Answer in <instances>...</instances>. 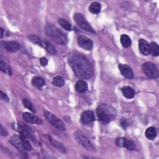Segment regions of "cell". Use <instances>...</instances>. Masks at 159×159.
Wrapping results in <instances>:
<instances>
[{
    "instance_id": "cell-1",
    "label": "cell",
    "mask_w": 159,
    "mask_h": 159,
    "mask_svg": "<svg viewBox=\"0 0 159 159\" xmlns=\"http://www.w3.org/2000/svg\"><path fill=\"white\" fill-rule=\"evenodd\" d=\"M68 63L75 75L80 79H89L93 74V67L89 60L81 54H72Z\"/></svg>"
},
{
    "instance_id": "cell-2",
    "label": "cell",
    "mask_w": 159,
    "mask_h": 159,
    "mask_svg": "<svg viewBox=\"0 0 159 159\" xmlns=\"http://www.w3.org/2000/svg\"><path fill=\"white\" fill-rule=\"evenodd\" d=\"M98 119L104 123H109L116 117V110L107 104H101L96 109Z\"/></svg>"
},
{
    "instance_id": "cell-3",
    "label": "cell",
    "mask_w": 159,
    "mask_h": 159,
    "mask_svg": "<svg viewBox=\"0 0 159 159\" xmlns=\"http://www.w3.org/2000/svg\"><path fill=\"white\" fill-rule=\"evenodd\" d=\"M45 32L56 43L62 45H65L67 43L68 39L66 35L53 25L48 24L45 27Z\"/></svg>"
},
{
    "instance_id": "cell-4",
    "label": "cell",
    "mask_w": 159,
    "mask_h": 159,
    "mask_svg": "<svg viewBox=\"0 0 159 159\" xmlns=\"http://www.w3.org/2000/svg\"><path fill=\"white\" fill-rule=\"evenodd\" d=\"M74 137L77 142L86 150L91 152L95 151V147L93 146L89 138L82 132L79 130L76 131L74 133Z\"/></svg>"
},
{
    "instance_id": "cell-5",
    "label": "cell",
    "mask_w": 159,
    "mask_h": 159,
    "mask_svg": "<svg viewBox=\"0 0 159 159\" xmlns=\"http://www.w3.org/2000/svg\"><path fill=\"white\" fill-rule=\"evenodd\" d=\"M142 69L145 75L150 78L155 79L158 77L159 73L157 66L149 61L144 63L142 66Z\"/></svg>"
},
{
    "instance_id": "cell-6",
    "label": "cell",
    "mask_w": 159,
    "mask_h": 159,
    "mask_svg": "<svg viewBox=\"0 0 159 159\" xmlns=\"http://www.w3.org/2000/svg\"><path fill=\"white\" fill-rule=\"evenodd\" d=\"M44 116L47 119V120L55 127H56L57 129L63 131L66 130V127L65 124L61 120H60L59 118H58L57 116H55L52 113L47 111H44Z\"/></svg>"
},
{
    "instance_id": "cell-7",
    "label": "cell",
    "mask_w": 159,
    "mask_h": 159,
    "mask_svg": "<svg viewBox=\"0 0 159 159\" xmlns=\"http://www.w3.org/2000/svg\"><path fill=\"white\" fill-rule=\"evenodd\" d=\"M73 19L76 23L83 29L85 30L86 31L89 32L92 34H96L95 30L93 29V28L90 25V24L88 23V22L86 20L84 17L80 13L76 12L74 14Z\"/></svg>"
},
{
    "instance_id": "cell-8",
    "label": "cell",
    "mask_w": 159,
    "mask_h": 159,
    "mask_svg": "<svg viewBox=\"0 0 159 159\" xmlns=\"http://www.w3.org/2000/svg\"><path fill=\"white\" fill-rule=\"evenodd\" d=\"M78 42L79 45L83 48L90 50L93 48V41L88 37L84 35H80L78 38Z\"/></svg>"
},
{
    "instance_id": "cell-9",
    "label": "cell",
    "mask_w": 159,
    "mask_h": 159,
    "mask_svg": "<svg viewBox=\"0 0 159 159\" xmlns=\"http://www.w3.org/2000/svg\"><path fill=\"white\" fill-rule=\"evenodd\" d=\"M1 45L9 52H16L20 48V45L16 41H5L1 42Z\"/></svg>"
},
{
    "instance_id": "cell-10",
    "label": "cell",
    "mask_w": 159,
    "mask_h": 159,
    "mask_svg": "<svg viewBox=\"0 0 159 159\" xmlns=\"http://www.w3.org/2000/svg\"><path fill=\"white\" fill-rule=\"evenodd\" d=\"M118 68L123 76L128 79H132L134 78V73L132 68L125 64L119 63Z\"/></svg>"
},
{
    "instance_id": "cell-11",
    "label": "cell",
    "mask_w": 159,
    "mask_h": 159,
    "mask_svg": "<svg viewBox=\"0 0 159 159\" xmlns=\"http://www.w3.org/2000/svg\"><path fill=\"white\" fill-rule=\"evenodd\" d=\"M22 117L23 119L27 122L29 123H32V124H36L39 125H41L43 122L41 119L36 116L35 115L29 112H25L22 114Z\"/></svg>"
},
{
    "instance_id": "cell-12",
    "label": "cell",
    "mask_w": 159,
    "mask_h": 159,
    "mask_svg": "<svg viewBox=\"0 0 159 159\" xmlns=\"http://www.w3.org/2000/svg\"><path fill=\"white\" fill-rule=\"evenodd\" d=\"M80 120L83 124H89L95 120L94 114L91 111H85L81 114Z\"/></svg>"
},
{
    "instance_id": "cell-13",
    "label": "cell",
    "mask_w": 159,
    "mask_h": 159,
    "mask_svg": "<svg viewBox=\"0 0 159 159\" xmlns=\"http://www.w3.org/2000/svg\"><path fill=\"white\" fill-rule=\"evenodd\" d=\"M9 142L15 147L17 149H18L21 152H23L25 148L23 147V145L22 143V141L20 140V136H18L17 135H13L9 140Z\"/></svg>"
},
{
    "instance_id": "cell-14",
    "label": "cell",
    "mask_w": 159,
    "mask_h": 159,
    "mask_svg": "<svg viewBox=\"0 0 159 159\" xmlns=\"http://www.w3.org/2000/svg\"><path fill=\"white\" fill-rule=\"evenodd\" d=\"M139 48L140 52L143 55H148L150 54V48H149V43L144 39H140L139 42Z\"/></svg>"
},
{
    "instance_id": "cell-15",
    "label": "cell",
    "mask_w": 159,
    "mask_h": 159,
    "mask_svg": "<svg viewBox=\"0 0 159 159\" xmlns=\"http://www.w3.org/2000/svg\"><path fill=\"white\" fill-rule=\"evenodd\" d=\"M123 95L128 99H132L135 96V91L132 88L129 86H125L122 88Z\"/></svg>"
},
{
    "instance_id": "cell-16",
    "label": "cell",
    "mask_w": 159,
    "mask_h": 159,
    "mask_svg": "<svg viewBox=\"0 0 159 159\" xmlns=\"http://www.w3.org/2000/svg\"><path fill=\"white\" fill-rule=\"evenodd\" d=\"M75 89L78 93H84L88 89V84L86 81L83 80H79L76 83Z\"/></svg>"
},
{
    "instance_id": "cell-17",
    "label": "cell",
    "mask_w": 159,
    "mask_h": 159,
    "mask_svg": "<svg viewBox=\"0 0 159 159\" xmlns=\"http://www.w3.org/2000/svg\"><path fill=\"white\" fill-rule=\"evenodd\" d=\"M32 84L37 88L41 89L45 84V81L41 77L35 76L32 80Z\"/></svg>"
},
{
    "instance_id": "cell-18",
    "label": "cell",
    "mask_w": 159,
    "mask_h": 159,
    "mask_svg": "<svg viewBox=\"0 0 159 159\" xmlns=\"http://www.w3.org/2000/svg\"><path fill=\"white\" fill-rule=\"evenodd\" d=\"M145 134L146 137L148 139L152 140L155 139V137H157V130L155 127H150L146 129Z\"/></svg>"
},
{
    "instance_id": "cell-19",
    "label": "cell",
    "mask_w": 159,
    "mask_h": 159,
    "mask_svg": "<svg viewBox=\"0 0 159 159\" xmlns=\"http://www.w3.org/2000/svg\"><path fill=\"white\" fill-rule=\"evenodd\" d=\"M28 39H29L30 41H31L32 42L37 44L38 45L43 47V48H45L46 46V43L47 41H43L41 39H40L38 37L34 35H30L28 37Z\"/></svg>"
},
{
    "instance_id": "cell-20",
    "label": "cell",
    "mask_w": 159,
    "mask_h": 159,
    "mask_svg": "<svg viewBox=\"0 0 159 159\" xmlns=\"http://www.w3.org/2000/svg\"><path fill=\"white\" fill-rule=\"evenodd\" d=\"M49 141L50 142L52 145L53 147H55L56 148H57L58 150H60V152H61L63 153H65L66 152V148L63 146V145L61 143L55 140V139H52L50 137H49Z\"/></svg>"
},
{
    "instance_id": "cell-21",
    "label": "cell",
    "mask_w": 159,
    "mask_h": 159,
    "mask_svg": "<svg viewBox=\"0 0 159 159\" xmlns=\"http://www.w3.org/2000/svg\"><path fill=\"white\" fill-rule=\"evenodd\" d=\"M120 43L124 47L127 48L130 46L132 42H131V39L129 35H127L126 34H122L120 36Z\"/></svg>"
},
{
    "instance_id": "cell-22",
    "label": "cell",
    "mask_w": 159,
    "mask_h": 159,
    "mask_svg": "<svg viewBox=\"0 0 159 159\" xmlns=\"http://www.w3.org/2000/svg\"><path fill=\"white\" fill-rule=\"evenodd\" d=\"M101 9V4L98 2H93L89 6V11L93 14H98Z\"/></svg>"
},
{
    "instance_id": "cell-23",
    "label": "cell",
    "mask_w": 159,
    "mask_h": 159,
    "mask_svg": "<svg viewBox=\"0 0 159 159\" xmlns=\"http://www.w3.org/2000/svg\"><path fill=\"white\" fill-rule=\"evenodd\" d=\"M150 53H152L153 56L157 57L159 55V47L158 44L155 42H152L149 44Z\"/></svg>"
},
{
    "instance_id": "cell-24",
    "label": "cell",
    "mask_w": 159,
    "mask_h": 159,
    "mask_svg": "<svg viewBox=\"0 0 159 159\" xmlns=\"http://www.w3.org/2000/svg\"><path fill=\"white\" fill-rule=\"evenodd\" d=\"M20 140L22 141V143L23 147L25 148V150H29V151L32 150V147L30 145L29 140L27 139V137L20 134Z\"/></svg>"
},
{
    "instance_id": "cell-25",
    "label": "cell",
    "mask_w": 159,
    "mask_h": 159,
    "mask_svg": "<svg viewBox=\"0 0 159 159\" xmlns=\"http://www.w3.org/2000/svg\"><path fill=\"white\" fill-rule=\"evenodd\" d=\"M122 147H125L128 150H133L135 149V146L134 143L132 141L128 140L126 138H124L122 144Z\"/></svg>"
},
{
    "instance_id": "cell-26",
    "label": "cell",
    "mask_w": 159,
    "mask_h": 159,
    "mask_svg": "<svg viewBox=\"0 0 159 159\" xmlns=\"http://www.w3.org/2000/svg\"><path fill=\"white\" fill-rule=\"evenodd\" d=\"M0 70L3 73H6L7 75H10L11 74L10 67L8 66V65L6 64V63L2 58H1V60H0Z\"/></svg>"
},
{
    "instance_id": "cell-27",
    "label": "cell",
    "mask_w": 159,
    "mask_h": 159,
    "mask_svg": "<svg viewBox=\"0 0 159 159\" xmlns=\"http://www.w3.org/2000/svg\"><path fill=\"white\" fill-rule=\"evenodd\" d=\"M52 83L57 87H62L65 84V81L63 78L61 76L58 75L53 78Z\"/></svg>"
},
{
    "instance_id": "cell-28",
    "label": "cell",
    "mask_w": 159,
    "mask_h": 159,
    "mask_svg": "<svg viewBox=\"0 0 159 159\" xmlns=\"http://www.w3.org/2000/svg\"><path fill=\"white\" fill-rule=\"evenodd\" d=\"M58 24L65 30H71L72 26L70 22H68L66 19H60L58 20Z\"/></svg>"
},
{
    "instance_id": "cell-29",
    "label": "cell",
    "mask_w": 159,
    "mask_h": 159,
    "mask_svg": "<svg viewBox=\"0 0 159 159\" xmlns=\"http://www.w3.org/2000/svg\"><path fill=\"white\" fill-rule=\"evenodd\" d=\"M22 102H23V104L24 106L27 108L29 110H30V111H32V112H36V110L35 109V107H34L33 104L31 103L30 101H29L27 99H23V101H22Z\"/></svg>"
},
{
    "instance_id": "cell-30",
    "label": "cell",
    "mask_w": 159,
    "mask_h": 159,
    "mask_svg": "<svg viewBox=\"0 0 159 159\" xmlns=\"http://www.w3.org/2000/svg\"><path fill=\"white\" fill-rule=\"evenodd\" d=\"M120 126L124 129H127V127L129 126V122L127 121V120L126 119H124V118H122L120 120Z\"/></svg>"
},
{
    "instance_id": "cell-31",
    "label": "cell",
    "mask_w": 159,
    "mask_h": 159,
    "mask_svg": "<svg viewBox=\"0 0 159 159\" xmlns=\"http://www.w3.org/2000/svg\"><path fill=\"white\" fill-rule=\"evenodd\" d=\"M0 134L1 136H7L8 135V132L3 127L2 124L0 125Z\"/></svg>"
},
{
    "instance_id": "cell-32",
    "label": "cell",
    "mask_w": 159,
    "mask_h": 159,
    "mask_svg": "<svg viewBox=\"0 0 159 159\" xmlns=\"http://www.w3.org/2000/svg\"><path fill=\"white\" fill-rule=\"evenodd\" d=\"M40 64H41L42 66H45L47 65V63H48V60H47V59L46 58H45V57H42V58L40 59Z\"/></svg>"
},
{
    "instance_id": "cell-33",
    "label": "cell",
    "mask_w": 159,
    "mask_h": 159,
    "mask_svg": "<svg viewBox=\"0 0 159 159\" xmlns=\"http://www.w3.org/2000/svg\"><path fill=\"white\" fill-rule=\"evenodd\" d=\"M1 99L6 101H9L8 96L6 95V94L3 93L2 91H1Z\"/></svg>"
},
{
    "instance_id": "cell-34",
    "label": "cell",
    "mask_w": 159,
    "mask_h": 159,
    "mask_svg": "<svg viewBox=\"0 0 159 159\" xmlns=\"http://www.w3.org/2000/svg\"><path fill=\"white\" fill-rule=\"evenodd\" d=\"M0 30H1V36H0V37L2 38L3 35H4V29L2 27H1L0 28Z\"/></svg>"
}]
</instances>
